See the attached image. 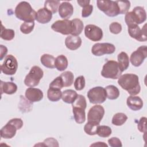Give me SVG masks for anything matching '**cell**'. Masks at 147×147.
Listing matches in <instances>:
<instances>
[{
  "label": "cell",
  "mask_w": 147,
  "mask_h": 147,
  "mask_svg": "<svg viewBox=\"0 0 147 147\" xmlns=\"http://www.w3.org/2000/svg\"><path fill=\"white\" fill-rule=\"evenodd\" d=\"M131 13L137 25L141 24L146 21V14L144 7L141 6H136L133 9Z\"/></svg>",
  "instance_id": "ffe728a7"
},
{
  "label": "cell",
  "mask_w": 147,
  "mask_h": 147,
  "mask_svg": "<svg viewBox=\"0 0 147 147\" xmlns=\"http://www.w3.org/2000/svg\"><path fill=\"white\" fill-rule=\"evenodd\" d=\"M25 98L31 102H39L42 99L44 94L42 91L36 88L29 87L25 91Z\"/></svg>",
  "instance_id": "5bb4252c"
},
{
  "label": "cell",
  "mask_w": 147,
  "mask_h": 147,
  "mask_svg": "<svg viewBox=\"0 0 147 147\" xmlns=\"http://www.w3.org/2000/svg\"><path fill=\"white\" fill-rule=\"evenodd\" d=\"M44 72L38 66L32 67L24 79L25 84L29 87L37 86L42 78Z\"/></svg>",
  "instance_id": "5b68a950"
},
{
  "label": "cell",
  "mask_w": 147,
  "mask_h": 147,
  "mask_svg": "<svg viewBox=\"0 0 147 147\" xmlns=\"http://www.w3.org/2000/svg\"><path fill=\"white\" fill-rule=\"evenodd\" d=\"M90 146H106V147H107L108 145L104 143L103 142H97L93 144H91L90 145Z\"/></svg>",
  "instance_id": "816d5d0a"
},
{
  "label": "cell",
  "mask_w": 147,
  "mask_h": 147,
  "mask_svg": "<svg viewBox=\"0 0 147 147\" xmlns=\"http://www.w3.org/2000/svg\"><path fill=\"white\" fill-rule=\"evenodd\" d=\"M84 34L89 40L92 41H98L103 37V31L99 26L89 24L84 28Z\"/></svg>",
  "instance_id": "8fae6325"
},
{
  "label": "cell",
  "mask_w": 147,
  "mask_h": 147,
  "mask_svg": "<svg viewBox=\"0 0 147 147\" xmlns=\"http://www.w3.org/2000/svg\"><path fill=\"white\" fill-rule=\"evenodd\" d=\"M115 51V46L110 43H96L91 49L92 53L96 56H100L106 54H112Z\"/></svg>",
  "instance_id": "30bf717a"
},
{
  "label": "cell",
  "mask_w": 147,
  "mask_h": 147,
  "mask_svg": "<svg viewBox=\"0 0 147 147\" xmlns=\"http://www.w3.org/2000/svg\"><path fill=\"white\" fill-rule=\"evenodd\" d=\"M119 9L120 14H126L130 7V2L129 1H115Z\"/></svg>",
  "instance_id": "74e56055"
},
{
  "label": "cell",
  "mask_w": 147,
  "mask_h": 147,
  "mask_svg": "<svg viewBox=\"0 0 147 147\" xmlns=\"http://www.w3.org/2000/svg\"><path fill=\"white\" fill-rule=\"evenodd\" d=\"M75 88L77 91L82 90L85 87V79L83 76H79L76 78L74 82Z\"/></svg>",
  "instance_id": "60d3db41"
},
{
  "label": "cell",
  "mask_w": 147,
  "mask_h": 147,
  "mask_svg": "<svg viewBox=\"0 0 147 147\" xmlns=\"http://www.w3.org/2000/svg\"><path fill=\"white\" fill-rule=\"evenodd\" d=\"M0 48H1V58H0V60H2L3 59V57L6 55V54L7 53V48L3 45H1Z\"/></svg>",
  "instance_id": "681fc988"
},
{
  "label": "cell",
  "mask_w": 147,
  "mask_h": 147,
  "mask_svg": "<svg viewBox=\"0 0 147 147\" xmlns=\"http://www.w3.org/2000/svg\"><path fill=\"white\" fill-rule=\"evenodd\" d=\"M52 18V13L46 8L43 7L37 11L36 20L40 24H44L51 21Z\"/></svg>",
  "instance_id": "ac0fdd59"
},
{
  "label": "cell",
  "mask_w": 147,
  "mask_h": 147,
  "mask_svg": "<svg viewBox=\"0 0 147 147\" xmlns=\"http://www.w3.org/2000/svg\"><path fill=\"white\" fill-rule=\"evenodd\" d=\"M63 87H64L63 81L60 76L56 78L49 84V88H54V89L61 90Z\"/></svg>",
  "instance_id": "ab89813d"
},
{
  "label": "cell",
  "mask_w": 147,
  "mask_h": 147,
  "mask_svg": "<svg viewBox=\"0 0 147 147\" xmlns=\"http://www.w3.org/2000/svg\"><path fill=\"white\" fill-rule=\"evenodd\" d=\"M126 103L131 110L133 111H138L143 107L144 103L141 98L135 95L129 96L126 100Z\"/></svg>",
  "instance_id": "d6986e66"
},
{
  "label": "cell",
  "mask_w": 147,
  "mask_h": 147,
  "mask_svg": "<svg viewBox=\"0 0 147 147\" xmlns=\"http://www.w3.org/2000/svg\"><path fill=\"white\" fill-rule=\"evenodd\" d=\"M105 90L106 92L107 98L110 100L117 99L119 96V91L118 88L113 85H109L106 87Z\"/></svg>",
  "instance_id": "83f0119b"
},
{
  "label": "cell",
  "mask_w": 147,
  "mask_h": 147,
  "mask_svg": "<svg viewBox=\"0 0 147 147\" xmlns=\"http://www.w3.org/2000/svg\"><path fill=\"white\" fill-rule=\"evenodd\" d=\"M62 92L60 90L49 88L47 91V97L52 102H57L61 98Z\"/></svg>",
  "instance_id": "f1b7e54d"
},
{
  "label": "cell",
  "mask_w": 147,
  "mask_h": 147,
  "mask_svg": "<svg viewBox=\"0 0 147 147\" xmlns=\"http://www.w3.org/2000/svg\"><path fill=\"white\" fill-rule=\"evenodd\" d=\"M109 30L111 33L117 34L122 31V25L117 22H113L109 25Z\"/></svg>",
  "instance_id": "7bdbcfd3"
},
{
  "label": "cell",
  "mask_w": 147,
  "mask_h": 147,
  "mask_svg": "<svg viewBox=\"0 0 147 147\" xmlns=\"http://www.w3.org/2000/svg\"><path fill=\"white\" fill-rule=\"evenodd\" d=\"M146 26V25L145 24L142 29H140L138 25L128 27L127 31L130 36L138 41H146L147 40Z\"/></svg>",
  "instance_id": "4fadbf2b"
},
{
  "label": "cell",
  "mask_w": 147,
  "mask_h": 147,
  "mask_svg": "<svg viewBox=\"0 0 147 147\" xmlns=\"http://www.w3.org/2000/svg\"><path fill=\"white\" fill-rule=\"evenodd\" d=\"M56 58L49 54H44L41 56L40 61L41 64L45 67L48 68H55V62Z\"/></svg>",
  "instance_id": "d4e9b609"
},
{
  "label": "cell",
  "mask_w": 147,
  "mask_h": 147,
  "mask_svg": "<svg viewBox=\"0 0 147 147\" xmlns=\"http://www.w3.org/2000/svg\"><path fill=\"white\" fill-rule=\"evenodd\" d=\"M72 112L74 114L75 121L77 123L80 124L85 122L86 121L85 110L81 108L76 107H72Z\"/></svg>",
  "instance_id": "cb8c5ba5"
},
{
  "label": "cell",
  "mask_w": 147,
  "mask_h": 147,
  "mask_svg": "<svg viewBox=\"0 0 147 147\" xmlns=\"http://www.w3.org/2000/svg\"><path fill=\"white\" fill-rule=\"evenodd\" d=\"M17 90V86L13 82H3L1 80V94L5 93L11 95L14 94Z\"/></svg>",
  "instance_id": "44dd1931"
},
{
  "label": "cell",
  "mask_w": 147,
  "mask_h": 147,
  "mask_svg": "<svg viewBox=\"0 0 147 147\" xmlns=\"http://www.w3.org/2000/svg\"><path fill=\"white\" fill-rule=\"evenodd\" d=\"M137 127L138 130L141 133H146V118L145 117H141L138 123Z\"/></svg>",
  "instance_id": "ee69618b"
},
{
  "label": "cell",
  "mask_w": 147,
  "mask_h": 147,
  "mask_svg": "<svg viewBox=\"0 0 147 147\" xmlns=\"http://www.w3.org/2000/svg\"><path fill=\"white\" fill-rule=\"evenodd\" d=\"M34 27V22H24L20 26V30L24 34H29Z\"/></svg>",
  "instance_id": "f35d334b"
},
{
  "label": "cell",
  "mask_w": 147,
  "mask_h": 147,
  "mask_svg": "<svg viewBox=\"0 0 147 147\" xmlns=\"http://www.w3.org/2000/svg\"><path fill=\"white\" fill-rule=\"evenodd\" d=\"M18 68V62L16 58L12 55L6 56L5 60L1 65V71L7 75H14Z\"/></svg>",
  "instance_id": "52a82bcc"
},
{
  "label": "cell",
  "mask_w": 147,
  "mask_h": 147,
  "mask_svg": "<svg viewBox=\"0 0 147 147\" xmlns=\"http://www.w3.org/2000/svg\"><path fill=\"white\" fill-rule=\"evenodd\" d=\"M146 57L147 47L146 45H142L131 54L129 60L134 67H139L142 64Z\"/></svg>",
  "instance_id": "9c48e42d"
},
{
  "label": "cell",
  "mask_w": 147,
  "mask_h": 147,
  "mask_svg": "<svg viewBox=\"0 0 147 147\" xmlns=\"http://www.w3.org/2000/svg\"><path fill=\"white\" fill-rule=\"evenodd\" d=\"M96 4L98 9L109 17H115L120 14L116 1L98 0Z\"/></svg>",
  "instance_id": "277c9868"
},
{
  "label": "cell",
  "mask_w": 147,
  "mask_h": 147,
  "mask_svg": "<svg viewBox=\"0 0 147 147\" xmlns=\"http://www.w3.org/2000/svg\"><path fill=\"white\" fill-rule=\"evenodd\" d=\"M111 129L109 126L105 125H99L97 129L96 134H98L100 137L106 138L109 137L111 135Z\"/></svg>",
  "instance_id": "d590c367"
},
{
  "label": "cell",
  "mask_w": 147,
  "mask_h": 147,
  "mask_svg": "<svg viewBox=\"0 0 147 147\" xmlns=\"http://www.w3.org/2000/svg\"><path fill=\"white\" fill-rule=\"evenodd\" d=\"M60 76L62 78L64 87L71 86L74 83V75L72 72L69 71H65L63 72Z\"/></svg>",
  "instance_id": "4dcf8cb0"
},
{
  "label": "cell",
  "mask_w": 147,
  "mask_h": 147,
  "mask_svg": "<svg viewBox=\"0 0 147 147\" xmlns=\"http://www.w3.org/2000/svg\"><path fill=\"white\" fill-rule=\"evenodd\" d=\"M51 28L55 32L63 35L71 34L72 32V23L71 20H57L52 25Z\"/></svg>",
  "instance_id": "ba28073f"
},
{
  "label": "cell",
  "mask_w": 147,
  "mask_h": 147,
  "mask_svg": "<svg viewBox=\"0 0 147 147\" xmlns=\"http://www.w3.org/2000/svg\"><path fill=\"white\" fill-rule=\"evenodd\" d=\"M78 95L77 92L73 90H65L62 92L61 99L65 103L72 104Z\"/></svg>",
  "instance_id": "603a6c76"
},
{
  "label": "cell",
  "mask_w": 147,
  "mask_h": 147,
  "mask_svg": "<svg viewBox=\"0 0 147 147\" xmlns=\"http://www.w3.org/2000/svg\"><path fill=\"white\" fill-rule=\"evenodd\" d=\"M108 144L111 147L122 146V144L121 140L117 137H112L108 140Z\"/></svg>",
  "instance_id": "7dc6e473"
},
{
  "label": "cell",
  "mask_w": 147,
  "mask_h": 147,
  "mask_svg": "<svg viewBox=\"0 0 147 147\" xmlns=\"http://www.w3.org/2000/svg\"><path fill=\"white\" fill-rule=\"evenodd\" d=\"M82 39L79 36H68L65 40V45L66 47L72 51L78 49L82 45Z\"/></svg>",
  "instance_id": "2e32d148"
},
{
  "label": "cell",
  "mask_w": 147,
  "mask_h": 147,
  "mask_svg": "<svg viewBox=\"0 0 147 147\" xmlns=\"http://www.w3.org/2000/svg\"><path fill=\"white\" fill-rule=\"evenodd\" d=\"M1 38L3 40L10 41L14 38L15 36L14 30L11 29H6L3 26L2 24L1 31Z\"/></svg>",
  "instance_id": "e575fe53"
},
{
  "label": "cell",
  "mask_w": 147,
  "mask_h": 147,
  "mask_svg": "<svg viewBox=\"0 0 147 147\" xmlns=\"http://www.w3.org/2000/svg\"><path fill=\"white\" fill-rule=\"evenodd\" d=\"M59 14L61 18L67 20L74 13V7L68 2H63L60 3L59 9Z\"/></svg>",
  "instance_id": "9a60e30c"
},
{
  "label": "cell",
  "mask_w": 147,
  "mask_h": 147,
  "mask_svg": "<svg viewBox=\"0 0 147 147\" xmlns=\"http://www.w3.org/2000/svg\"><path fill=\"white\" fill-rule=\"evenodd\" d=\"M71 21L72 23V32L71 35L79 36L83 31L84 28L83 22L79 18H74Z\"/></svg>",
  "instance_id": "4316f807"
},
{
  "label": "cell",
  "mask_w": 147,
  "mask_h": 147,
  "mask_svg": "<svg viewBox=\"0 0 147 147\" xmlns=\"http://www.w3.org/2000/svg\"><path fill=\"white\" fill-rule=\"evenodd\" d=\"M93 11V6L91 5H88L83 7L82 11V17L86 18L89 17Z\"/></svg>",
  "instance_id": "bcb514c9"
},
{
  "label": "cell",
  "mask_w": 147,
  "mask_h": 147,
  "mask_svg": "<svg viewBox=\"0 0 147 147\" xmlns=\"http://www.w3.org/2000/svg\"><path fill=\"white\" fill-rule=\"evenodd\" d=\"M68 64V60L67 57L63 55L58 56L55 59V68L59 71H64L67 68Z\"/></svg>",
  "instance_id": "484cf974"
},
{
  "label": "cell",
  "mask_w": 147,
  "mask_h": 147,
  "mask_svg": "<svg viewBox=\"0 0 147 147\" xmlns=\"http://www.w3.org/2000/svg\"><path fill=\"white\" fill-rule=\"evenodd\" d=\"M37 145L44 146H59V143L54 138L49 137L45 139L42 143H39L37 144Z\"/></svg>",
  "instance_id": "b9f144b4"
},
{
  "label": "cell",
  "mask_w": 147,
  "mask_h": 147,
  "mask_svg": "<svg viewBox=\"0 0 147 147\" xmlns=\"http://www.w3.org/2000/svg\"><path fill=\"white\" fill-rule=\"evenodd\" d=\"M99 125V123L88 121V122L84 126V131L86 134L90 136L95 135L96 134L97 129Z\"/></svg>",
  "instance_id": "1f68e13d"
},
{
  "label": "cell",
  "mask_w": 147,
  "mask_h": 147,
  "mask_svg": "<svg viewBox=\"0 0 147 147\" xmlns=\"http://www.w3.org/2000/svg\"><path fill=\"white\" fill-rule=\"evenodd\" d=\"M118 64L122 72L125 71L129 66V57L127 54L124 52H121L118 54Z\"/></svg>",
  "instance_id": "7402d4cb"
},
{
  "label": "cell",
  "mask_w": 147,
  "mask_h": 147,
  "mask_svg": "<svg viewBox=\"0 0 147 147\" xmlns=\"http://www.w3.org/2000/svg\"><path fill=\"white\" fill-rule=\"evenodd\" d=\"M105 114L104 108L99 105H96L89 110L87 114L88 121L100 123Z\"/></svg>",
  "instance_id": "7c38bea8"
},
{
  "label": "cell",
  "mask_w": 147,
  "mask_h": 147,
  "mask_svg": "<svg viewBox=\"0 0 147 147\" xmlns=\"http://www.w3.org/2000/svg\"><path fill=\"white\" fill-rule=\"evenodd\" d=\"M17 130V128L13 124L8 122L1 129V137L5 139L11 138L16 135Z\"/></svg>",
  "instance_id": "e0dca14e"
},
{
  "label": "cell",
  "mask_w": 147,
  "mask_h": 147,
  "mask_svg": "<svg viewBox=\"0 0 147 147\" xmlns=\"http://www.w3.org/2000/svg\"><path fill=\"white\" fill-rule=\"evenodd\" d=\"M72 107H76L85 110L87 107L85 97L82 95H78L75 101L72 103Z\"/></svg>",
  "instance_id": "8d00e7d4"
},
{
  "label": "cell",
  "mask_w": 147,
  "mask_h": 147,
  "mask_svg": "<svg viewBox=\"0 0 147 147\" xmlns=\"http://www.w3.org/2000/svg\"><path fill=\"white\" fill-rule=\"evenodd\" d=\"M125 22L128 27L133 26V25H137L133 18L131 11L127 12L126 14H125Z\"/></svg>",
  "instance_id": "f6af8a7d"
},
{
  "label": "cell",
  "mask_w": 147,
  "mask_h": 147,
  "mask_svg": "<svg viewBox=\"0 0 147 147\" xmlns=\"http://www.w3.org/2000/svg\"><path fill=\"white\" fill-rule=\"evenodd\" d=\"M127 119V115L123 113H118L113 117L111 123L115 126H121L124 124Z\"/></svg>",
  "instance_id": "f546056e"
},
{
  "label": "cell",
  "mask_w": 147,
  "mask_h": 147,
  "mask_svg": "<svg viewBox=\"0 0 147 147\" xmlns=\"http://www.w3.org/2000/svg\"><path fill=\"white\" fill-rule=\"evenodd\" d=\"M121 71L118 63L114 60L107 61L103 66L101 75L103 77L107 79H117L121 75Z\"/></svg>",
  "instance_id": "3957f363"
},
{
  "label": "cell",
  "mask_w": 147,
  "mask_h": 147,
  "mask_svg": "<svg viewBox=\"0 0 147 147\" xmlns=\"http://www.w3.org/2000/svg\"><path fill=\"white\" fill-rule=\"evenodd\" d=\"M118 83L130 95H137L141 91L139 78L136 74H125L121 75L118 78Z\"/></svg>",
  "instance_id": "6da1fadb"
},
{
  "label": "cell",
  "mask_w": 147,
  "mask_h": 147,
  "mask_svg": "<svg viewBox=\"0 0 147 147\" xmlns=\"http://www.w3.org/2000/svg\"><path fill=\"white\" fill-rule=\"evenodd\" d=\"M60 2L59 1L48 0L44 3V7L50 11L52 14L56 13L59 7Z\"/></svg>",
  "instance_id": "836d02e7"
},
{
  "label": "cell",
  "mask_w": 147,
  "mask_h": 147,
  "mask_svg": "<svg viewBox=\"0 0 147 147\" xmlns=\"http://www.w3.org/2000/svg\"><path fill=\"white\" fill-rule=\"evenodd\" d=\"M36 11L32 7L29 3L26 1L20 2L15 8L16 17L24 22H34L36 17Z\"/></svg>",
  "instance_id": "7a4b0ae2"
},
{
  "label": "cell",
  "mask_w": 147,
  "mask_h": 147,
  "mask_svg": "<svg viewBox=\"0 0 147 147\" xmlns=\"http://www.w3.org/2000/svg\"><path fill=\"white\" fill-rule=\"evenodd\" d=\"M9 122L13 124L17 128L18 130L20 129L23 126V125H24L23 121L21 118H13L10 119Z\"/></svg>",
  "instance_id": "c3c4849f"
},
{
  "label": "cell",
  "mask_w": 147,
  "mask_h": 147,
  "mask_svg": "<svg viewBox=\"0 0 147 147\" xmlns=\"http://www.w3.org/2000/svg\"><path fill=\"white\" fill-rule=\"evenodd\" d=\"M26 98L23 97V96H20V102L19 103V108L22 112H29L31 110L32 108V102L29 101Z\"/></svg>",
  "instance_id": "d6a6232c"
},
{
  "label": "cell",
  "mask_w": 147,
  "mask_h": 147,
  "mask_svg": "<svg viewBox=\"0 0 147 147\" xmlns=\"http://www.w3.org/2000/svg\"><path fill=\"white\" fill-rule=\"evenodd\" d=\"M90 1L87 0H78L77 3L81 6V7H84L88 5H90Z\"/></svg>",
  "instance_id": "f907efd6"
},
{
  "label": "cell",
  "mask_w": 147,
  "mask_h": 147,
  "mask_svg": "<svg viewBox=\"0 0 147 147\" xmlns=\"http://www.w3.org/2000/svg\"><path fill=\"white\" fill-rule=\"evenodd\" d=\"M87 95L90 102L96 105L103 103L107 98L105 88L100 86L92 88L88 91Z\"/></svg>",
  "instance_id": "8992f818"
}]
</instances>
